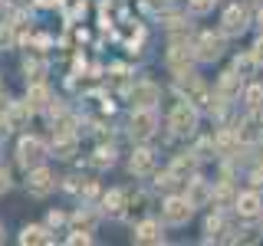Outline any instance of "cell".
Wrapping results in <instances>:
<instances>
[{
    "label": "cell",
    "instance_id": "obj_9",
    "mask_svg": "<svg viewBox=\"0 0 263 246\" xmlns=\"http://www.w3.org/2000/svg\"><path fill=\"white\" fill-rule=\"evenodd\" d=\"M181 86H184V92H187V102H191V105H211V95H208V89H204L197 79H181Z\"/></svg>",
    "mask_w": 263,
    "mask_h": 246
},
{
    "label": "cell",
    "instance_id": "obj_27",
    "mask_svg": "<svg viewBox=\"0 0 263 246\" xmlns=\"http://www.w3.org/2000/svg\"><path fill=\"white\" fill-rule=\"evenodd\" d=\"M187 7H191L194 13H208L211 7H214V0H187Z\"/></svg>",
    "mask_w": 263,
    "mask_h": 246
},
{
    "label": "cell",
    "instance_id": "obj_1",
    "mask_svg": "<svg viewBox=\"0 0 263 246\" xmlns=\"http://www.w3.org/2000/svg\"><path fill=\"white\" fill-rule=\"evenodd\" d=\"M191 213H194V203L187 200V197H168V200H164V220H168V223L181 227V223L191 220Z\"/></svg>",
    "mask_w": 263,
    "mask_h": 246
},
{
    "label": "cell",
    "instance_id": "obj_15",
    "mask_svg": "<svg viewBox=\"0 0 263 246\" xmlns=\"http://www.w3.org/2000/svg\"><path fill=\"white\" fill-rule=\"evenodd\" d=\"M30 105L27 102H16V105H10V109H7V125H10V128H20L23 125V121H27L30 118Z\"/></svg>",
    "mask_w": 263,
    "mask_h": 246
},
{
    "label": "cell",
    "instance_id": "obj_12",
    "mask_svg": "<svg viewBox=\"0 0 263 246\" xmlns=\"http://www.w3.org/2000/svg\"><path fill=\"white\" fill-rule=\"evenodd\" d=\"M217 92H220V98H234L237 92H240V76H237V69H230V72H224V76H220Z\"/></svg>",
    "mask_w": 263,
    "mask_h": 246
},
{
    "label": "cell",
    "instance_id": "obj_6",
    "mask_svg": "<svg viewBox=\"0 0 263 246\" xmlns=\"http://www.w3.org/2000/svg\"><path fill=\"white\" fill-rule=\"evenodd\" d=\"M220 49H224V39L220 36H214V33H204L201 39H197V59H217L220 56Z\"/></svg>",
    "mask_w": 263,
    "mask_h": 246
},
{
    "label": "cell",
    "instance_id": "obj_8",
    "mask_svg": "<svg viewBox=\"0 0 263 246\" xmlns=\"http://www.w3.org/2000/svg\"><path fill=\"white\" fill-rule=\"evenodd\" d=\"M49 102H53V98H49V89L43 86V82H33L30 92H27V105L33 112H40V109H49Z\"/></svg>",
    "mask_w": 263,
    "mask_h": 246
},
{
    "label": "cell",
    "instance_id": "obj_29",
    "mask_svg": "<svg viewBox=\"0 0 263 246\" xmlns=\"http://www.w3.org/2000/svg\"><path fill=\"white\" fill-rule=\"evenodd\" d=\"M253 59H257V66H263V39H257V46H253Z\"/></svg>",
    "mask_w": 263,
    "mask_h": 246
},
{
    "label": "cell",
    "instance_id": "obj_3",
    "mask_svg": "<svg viewBox=\"0 0 263 246\" xmlns=\"http://www.w3.org/2000/svg\"><path fill=\"white\" fill-rule=\"evenodd\" d=\"M155 128H158V115L152 109H135V115H132V135L138 141H145V138L155 135Z\"/></svg>",
    "mask_w": 263,
    "mask_h": 246
},
{
    "label": "cell",
    "instance_id": "obj_34",
    "mask_svg": "<svg viewBox=\"0 0 263 246\" xmlns=\"http://www.w3.org/2000/svg\"><path fill=\"white\" fill-rule=\"evenodd\" d=\"M0 243H4V227H0Z\"/></svg>",
    "mask_w": 263,
    "mask_h": 246
},
{
    "label": "cell",
    "instance_id": "obj_5",
    "mask_svg": "<svg viewBox=\"0 0 263 246\" xmlns=\"http://www.w3.org/2000/svg\"><path fill=\"white\" fill-rule=\"evenodd\" d=\"M155 102H158V86H155V82H138V86H132V105H135V109H152Z\"/></svg>",
    "mask_w": 263,
    "mask_h": 246
},
{
    "label": "cell",
    "instance_id": "obj_36",
    "mask_svg": "<svg viewBox=\"0 0 263 246\" xmlns=\"http://www.w3.org/2000/svg\"><path fill=\"white\" fill-rule=\"evenodd\" d=\"M0 13H4V0H0Z\"/></svg>",
    "mask_w": 263,
    "mask_h": 246
},
{
    "label": "cell",
    "instance_id": "obj_17",
    "mask_svg": "<svg viewBox=\"0 0 263 246\" xmlns=\"http://www.w3.org/2000/svg\"><path fill=\"white\" fill-rule=\"evenodd\" d=\"M237 141H240V135H234V131H220L217 138H214V151L220 154H230L237 148Z\"/></svg>",
    "mask_w": 263,
    "mask_h": 246
},
{
    "label": "cell",
    "instance_id": "obj_13",
    "mask_svg": "<svg viewBox=\"0 0 263 246\" xmlns=\"http://www.w3.org/2000/svg\"><path fill=\"white\" fill-rule=\"evenodd\" d=\"M135 240L138 243H161V227L155 223V220H145V223H138V230H135Z\"/></svg>",
    "mask_w": 263,
    "mask_h": 246
},
{
    "label": "cell",
    "instance_id": "obj_7",
    "mask_svg": "<svg viewBox=\"0 0 263 246\" xmlns=\"http://www.w3.org/2000/svg\"><path fill=\"white\" fill-rule=\"evenodd\" d=\"M53 187H56V180H53V174H49L46 168H33V171H30V191L36 194V197L49 194Z\"/></svg>",
    "mask_w": 263,
    "mask_h": 246
},
{
    "label": "cell",
    "instance_id": "obj_33",
    "mask_svg": "<svg viewBox=\"0 0 263 246\" xmlns=\"http://www.w3.org/2000/svg\"><path fill=\"white\" fill-rule=\"evenodd\" d=\"M40 7H53V4H60V0H36Z\"/></svg>",
    "mask_w": 263,
    "mask_h": 246
},
{
    "label": "cell",
    "instance_id": "obj_16",
    "mask_svg": "<svg viewBox=\"0 0 263 246\" xmlns=\"http://www.w3.org/2000/svg\"><path fill=\"white\" fill-rule=\"evenodd\" d=\"M214 197V191L208 184H204V180H191V191H187V200L194 203V207H201V203H208Z\"/></svg>",
    "mask_w": 263,
    "mask_h": 246
},
{
    "label": "cell",
    "instance_id": "obj_35",
    "mask_svg": "<svg viewBox=\"0 0 263 246\" xmlns=\"http://www.w3.org/2000/svg\"><path fill=\"white\" fill-rule=\"evenodd\" d=\"M260 30H263V13H260Z\"/></svg>",
    "mask_w": 263,
    "mask_h": 246
},
{
    "label": "cell",
    "instance_id": "obj_22",
    "mask_svg": "<svg viewBox=\"0 0 263 246\" xmlns=\"http://www.w3.org/2000/svg\"><path fill=\"white\" fill-rule=\"evenodd\" d=\"M122 191H109L105 194V210H112V213H122Z\"/></svg>",
    "mask_w": 263,
    "mask_h": 246
},
{
    "label": "cell",
    "instance_id": "obj_19",
    "mask_svg": "<svg viewBox=\"0 0 263 246\" xmlns=\"http://www.w3.org/2000/svg\"><path fill=\"white\" fill-rule=\"evenodd\" d=\"M194 164H197V158H191V154H181V158H175V164H171V174H175V177H187L194 171Z\"/></svg>",
    "mask_w": 263,
    "mask_h": 246
},
{
    "label": "cell",
    "instance_id": "obj_30",
    "mask_svg": "<svg viewBox=\"0 0 263 246\" xmlns=\"http://www.w3.org/2000/svg\"><path fill=\"white\" fill-rule=\"evenodd\" d=\"M7 187H10V174H7V171H4V168H0V194H4V191H7Z\"/></svg>",
    "mask_w": 263,
    "mask_h": 246
},
{
    "label": "cell",
    "instance_id": "obj_32",
    "mask_svg": "<svg viewBox=\"0 0 263 246\" xmlns=\"http://www.w3.org/2000/svg\"><path fill=\"white\" fill-rule=\"evenodd\" d=\"M63 220H66V217H63V213H49V227H60V223H63Z\"/></svg>",
    "mask_w": 263,
    "mask_h": 246
},
{
    "label": "cell",
    "instance_id": "obj_24",
    "mask_svg": "<svg viewBox=\"0 0 263 246\" xmlns=\"http://www.w3.org/2000/svg\"><path fill=\"white\" fill-rule=\"evenodd\" d=\"M112 161H115V151H112V148H99V151H96V168H109Z\"/></svg>",
    "mask_w": 263,
    "mask_h": 246
},
{
    "label": "cell",
    "instance_id": "obj_10",
    "mask_svg": "<svg viewBox=\"0 0 263 246\" xmlns=\"http://www.w3.org/2000/svg\"><path fill=\"white\" fill-rule=\"evenodd\" d=\"M247 30V10L243 7H230L224 13V33H243Z\"/></svg>",
    "mask_w": 263,
    "mask_h": 246
},
{
    "label": "cell",
    "instance_id": "obj_28",
    "mask_svg": "<svg viewBox=\"0 0 263 246\" xmlns=\"http://www.w3.org/2000/svg\"><path fill=\"white\" fill-rule=\"evenodd\" d=\"M253 63H257V59H253V53H250V56H240V59L234 63V69H237V72H247V69H250Z\"/></svg>",
    "mask_w": 263,
    "mask_h": 246
},
{
    "label": "cell",
    "instance_id": "obj_25",
    "mask_svg": "<svg viewBox=\"0 0 263 246\" xmlns=\"http://www.w3.org/2000/svg\"><path fill=\"white\" fill-rule=\"evenodd\" d=\"M72 223H76V230H92L96 227V217H92V213H76V217H72Z\"/></svg>",
    "mask_w": 263,
    "mask_h": 246
},
{
    "label": "cell",
    "instance_id": "obj_4",
    "mask_svg": "<svg viewBox=\"0 0 263 246\" xmlns=\"http://www.w3.org/2000/svg\"><path fill=\"white\" fill-rule=\"evenodd\" d=\"M16 158H20L23 168H36L43 161V141L40 138H23L20 148H16Z\"/></svg>",
    "mask_w": 263,
    "mask_h": 246
},
{
    "label": "cell",
    "instance_id": "obj_11",
    "mask_svg": "<svg viewBox=\"0 0 263 246\" xmlns=\"http://www.w3.org/2000/svg\"><path fill=\"white\" fill-rule=\"evenodd\" d=\"M128 168H132V174H148V171L155 168V154L148 151V148H142V151L132 154V164H128Z\"/></svg>",
    "mask_w": 263,
    "mask_h": 246
},
{
    "label": "cell",
    "instance_id": "obj_2",
    "mask_svg": "<svg viewBox=\"0 0 263 246\" xmlns=\"http://www.w3.org/2000/svg\"><path fill=\"white\" fill-rule=\"evenodd\" d=\"M194 125H197V112H194V105L178 102L175 109H171V128H175L178 135H191Z\"/></svg>",
    "mask_w": 263,
    "mask_h": 246
},
{
    "label": "cell",
    "instance_id": "obj_18",
    "mask_svg": "<svg viewBox=\"0 0 263 246\" xmlns=\"http://www.w3.org/2000/svg\"><path fill=\"white\" fill-rule=\"evenodd\" d=\"M56 158H72V151H76V135H56Z\"/></svg>",
    "mask_w": 263,
    "mask_h": 246
},
{
    "label": "cell",
    "instance_id": "obj_14",
    "mask_svg": "<svg viewBox=\"0 0 263 246\" xmlns=\"http://www.w3.org/2000/svg\"><path fill=\"white\" fill-rule=\"evenodd\" d=\"M260 207H263V203H260V197L253 194V191H247V194H240V197H237V210H240L243 217H257V213H260Z\"/></svg>",
    "mask_w": 263,
    "mask_h": 246
},
{
    "label": "cell",
    "instance_id": "obj_31",
    "mask_svg": "<svg viewBox=\"0 0 263 246\" xmlns=\"http://www.w3.org/2000/svg\"><path fill=\"white\" fill-rule=\"evenodd\" d=\"M10 43V27H0V49Z\"/></svg>",
    "mask_w": 263,
    "mask_h": 246
},
{
    "label": "cell",
    "instance_id": "obj_23",
    "mask_svg": "<svg viewBox=\"0 0 263 246\" xmlns=\"http://www.w3.org/2000/svg\"><path fill=\"white\" fill-rule=\"evenodd\" d=\"M247 105H250V109H260V105H263V86H250V89H247Z\"/></svg>",
    "mask_w": 263,
    "mask_h": 246
},
{
    "label": "cell",
    "instance_id": "obj_26",
    "mask_svg": "<svg viewBox=\"0 0 263 246\" xmlns=\"http://www.w3.org/2000/svg\"><path fill=\"white\" fill-rule=\"evenodd\" d=\"M204 230H208V236H220V230H224V220L214 213V217H208V223H204Z\"/></svg>",
    "mask_w": 263,
    "mask_h": 246
},
{
    "label": "cell",
    "instance_id": "obj_20",
    "mask_svg": "<svg viewBox=\"0 0 263 246\" xmlns=\"http://www.w3.org/2000/svg\"><path fill=\"white\" fill-rule=\"evenodd\" d=\"M20 243L23 246H30V243H49V233H46L43 227H27L20 233Z\"/></svg>",
    "mask_w": 263,
    "mask_h": 246
},
{
    "label": "cell",
    "instance_id": "obj_21",
    "mask_svg": "<svg viewBox=\"0 0 263 246\" xmlns=\"http://www.w3.org/2000/svg\"><path fill=\"white\" fill-rule=\"evenodd\" d=\"M23 72H27V79H33V82H43V76H46V63H36V59H27V66H23Z\"/></svg>",
    "mask_w": 263,
    "mask_h": 246
},
{
    "label": "cell",
    "instance_id": "obj_37",
    "mask_svg": "<svg viewBox=\"0 0 263 246\" xmlns=\"http://www.w3.org/2000/svg\"><path fill=\"white\" fill-rule=\"evenodd\" d=\"M260 4H263V0H260Z\"/></svg>",
    "mask_w": 263,
    "mask_h": 246
}]
</instances>
